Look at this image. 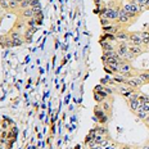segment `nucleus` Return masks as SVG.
I'll return each mask as SVG.
<instances>
[{"mask_svg": "<svg viewBox=\"0 0 149 149\" xmlns=\"http://www.w3.org/2000/svg\"><path fill=\"white\" fill-rule=\"evenodd\" d=\"M95 117H94V120L95 121H98V122H100V123H105L108 121V114H107V112L102 109V107L100 105H97L95 107Z\"/></svg>", "mask_w": 149, "mask_h": 149, "instance_id": "1", "label": "nucleus"}, {"mask_svg": "<svg viewBox=\"0 0 149 149\" xmlns=\"http://www.w3.org/2000/svg\"><path fill=\"white\" fill-rule=\"evenodd\" d=\"M126 85L129 86V88L134 89V90H138V89H140L141 86L144 85V82H143L138 76H135V77H131V79H127L126 80Z\"/></svg>", "mask_w": 149, "mask_h": 149, "instance_id": "2", "label": "nucleus"}, {"mask_svg": "<svg viewBox=\"0 0 149 149\" xmlns=\"http://www.w3.org/2000/svg\"><path fill=\"white\" fill-rule=\"evenodd\" d=\"M129 42L130 45H134V46H141V35L140 32H131L129 35Z\"/></svg>", "mask_w": 149, "mask_h": 149, "instance_id": "3", "label": "nucleus"}, {"mask_svg": "<svg viewBox=\"0 0 149 149\" xmlns=\"http://www.w3.org/2000/svg\"><path fill=\"white\" fill-rule=\"evenodd\" d=\"M118 23L120 24H127L130 22V18L127 17V14L125 13V10H123L122 8H120L118 9Z\"/></svg>", "mask_w": 149, "mask_h": 149, "instance_id": "4", "label": "nucleus"}, {"mask_svg": "<svg viewBox=\"0 0 149 149\" xmlns=\"http://www.w3.org/2000/svg\"><path fill=\"white\" fill-rule=\"evenodd\" d=\"M131 71H132L131 64H129V62H125V61H123L122 63L120 64V67H118V73H120V74H123V73H127V72H131Z\"/></svg>", "mask_w": 149, "mask_h": 149, "instance_id": "5", "label": "nucleus"}, {"mask_svg": "<svg viewBox=\"0 0 149 149\" xmlns=\"http://www.w3.org/2000/svg\"><path fill=\"white\" fill-rule=\"evenodd\" d=\"M37 31V27H32V29H27V31L23 33V40L26 42H31V40H32V36L33 33H35Z\"/></svg>", "mask_w": 149, "mask_h": 149, "instance_id": "6", "label": "nucleus"}, {"mask_svg": "<svg viewBox=\"0 0 149 149\" xmlns=\"http://www.w3.org/2000/svg\"><path fill=\"white\" fill-rule=\"evenodd\" d=\"M103 31L105 33H112V35H116L120 31V26L116 24H108V26H103Z\"/></svg>", "mask_w": 149, "mask_h": 149, "instance_id": "7", "label": "nucleus"}, {"mask_svg": "<svg viewBox=\"0 0 149 149\" xmlns=\"http://www.w3.org/2000/svg\"><path fill=\"white\" fill-rule=\"evenodd\" d=\"M21 17L22 18H33V9L32 8H27V9H21Z\"/></svg>", "mask_w": 149, "mask_h": 149, "instance_id": "8", "label": "nucleus"}, {"mask_svg": "<svg viewBox=\"0 0 149 149\" xmlns=\"http://www.w3.org/2000/svg\"><path fill=\"white\" fill-rule=\"evenodd\" d=\"M129 32H126V31H118V32L116 33V39L117 40H121V41H129Z\"/></svg>", "mask_w": 149, "mask_h": 149, "instance_id": "9", "label": "nucleus"}, {"mask_svg": "<svg viewBox=\"0 0 149 149\" xmlns=\"http://www.w3.org/2000/svg\"><path fill=\"white\" fill-rule=\"evenodd\" d=\"M129 52L131 53L134 57H138V55H140L143 53V49L141 46H134V45H130L129 46Z\"/></svg>", "mask_w": 149, "mask_h": 149, "instance_id": "10", "label": "nucleus"}, {"mask_svg": "<svg viewBox=\"0 0 149 149\" xmlns=\"http://www.w3.org/2000/svg\"><path fill=\"white\" fill-rule=\"evenodd\" d=\"M129 107L132 112H136L138 109H140L141 104H140V102H139V99L138 100H129Z\"/></svg>", "mask_w": 149, "mask_h": 149, "instance_id": "11", "label": "nucleus"}, {"mask_svg": "<svg viewBox=\"0 0 149 149\" xmlns=\"http://www.w3.org/2000/svg\"><path fill=\"white\" fill-rule=\"evenodd\" d=\"M100 45L102 48H103V52L104 50H116V46L112 45V41H100Z\"/></svg>", "mask_w": 149, "mask_h": 149, "instance_id": "12", "label": "nucleus"}, {"mask_svg": "<svg viewBox=\"0 0 149 149\" xmlns=\"http://www.w3.org/2000/svg\"><path fill=\"white\" fill-rule=\"evenodd\" d=\"M103 61L107 59V58H113V57H118L117 55V52L116 50H104L103 52Z\"/></svg>", "mask_w": 149, "mask_h": 149, "instance_id": "13", "label": "nucleus"}, {"mask_svg": "<svg viewBox=\"0 0 149 149\" xmlns=\"http://www.w3.org/2000/svg\"><path fill=\"white\" fill-rule=\"evenodd\" d=\"M141 35V42L144 46H148L149 45V32L145 31V32H140Z\"/></svg>", "mask_w": 149, "mask_h": 149, "instance_id": "14", "label": "nucleus"}, {"mask_svg": "<svg viewBox=\"0 0 149 149\" xmlns=\"http://www.w3.org/2000/svg\"><path fill=\"white\" fill-rule=\"evenodd\" d=\"M134 113L136 114V116H138V118H139V120H143V121H144V120H145V117L148 116V113H147V112H145V111H143L141 108H140V109H138L136 112H134Z\"/></svg>", "mask_w": 149, "mask_h": 149, "instance_id": "15", "label": "nucleus"}, {"mask_svg": "<svg viewBox=\"0 0 149 149\" xmlns=\"http://www.w3.org/2000/svg\"><path fill=\"white\" fill-rule=\"evenodd\" d=\"M8 4H9V9H13V10H17L19 8V3L17 0H8Z\"/></svg>", "mask_w": 149, "mask_h": 149, "instance_id": "16", "label": "nucleus"}, {"mask_svg": "<svg viewBox=\"0 0 149 149\" xmlns=\"http://www.w3.org/2000/svg\"><path fill=\"white\" fill-rule=\"evenodd\" d=\"M9 37H10L12 40H14V39H22V33H21V31L14 30V31H12V32H10Z\"/></svg>", "mask_w": 149, "mask_h": 149, "instance_id": "17", "label": "nucleus"}, {"mask_svg": "<svg viewBox=\"0 0 149 149\" xmlns=\"http://www.w3.org/2000/svg\"><path fill=\"white\" fill-rule=\"evenodd\" d=\"M94 99L98 102V103H102V102L105 100L107 98H105L104 95L102 94V93H94Z\"/></svg>", "mask_w": 149, "mask_h": 149, "instance_id": "18", "label": "nucleus"}, {"mask_svg": "<svg viewBox=\"0 0 149 149\" xmlns=\"http://www.w3.org/2000/svg\"><path fill=\"white\" fill-rule=\"evenodd\" d=\"M102 107V109L105 111V112H108V111H111V102H102L100 104H99Z\"/></svg>", "mask_w": 149, "mask_h": 149, "instance_id": "19", "label": "nucleus"}, {"mask_svg": "<svg viewBox=\"0 0 149 149\" xmlns=\"http://www.w3.org/2000/svg\"><path fill=\"white\" fill-rule=\"evenodd\" d=\"M31 8V0H23L22 3H19V9H27Z\"/></svg>", "mask_w": 149, "mask_h": 149, "instance_id": "20", "label": "nucleus"}, {"mask_svg": "<svg viewBox=\"0 0 149 149\" xmlns=\"http://www.w3.org/2000/svg\"><path fill=\"white\" fill-rule=\"evenodd\" d=\"M31 8L32 9H41L40 0H31Z\"/></svg>", "mask_w": 149, "mask_h": 149, "instance_id": "21", "label": "nucleus"}, {"mask_svg": "<svg viewBox=\"0 0 149 149\" xmlns=\"http://www.w3.org/2000/svg\"><path fill=\"white\" fill-rule=\"evenodd\" d=\"M23 42H24L23 39H14L13 40V46H21V45H23Z\"/></svg>", "mask_w": 149, "mask_h": 149, "instance_id": "22", "label": "nucleus"}, {"mask_svg": "<svg viewBox=\"0 0 149 149\" xmlns=\"http://www.w3.org/2000/svg\"><path fill=\"white\" fill-rule=\"evenodd\" d=\"M35 24H36V19H35V18H30V19L27 21V26H29V29L35 27Z\"/></svg>", "mask_w": 149, "mask_h": 149, "instance_id": "23", "label": "nucleus"}, {"mask_svg": "<svg viewBox=\"0 0 149 149\" xmlns=\"http://www.w3.org/2000/svg\"><path fill=\"white\" fill-rule=\"evenodd\" d=\"M0 7H1L3 9H9V4H8V0H0Z\"/></svg>", "mask_w": 149, "mask_h": 149, "instance_id": "24", "label": "nucleus"}, {"mask_svg": "<svg viewBox=\"0 0 149 149\" xmlns=\"http://www.w3.org/2000/svg\"><path fill=\"white\" fill-rule=\"evenodd\" d=\"M138 99H139V94H138V93H135V91H134L131 95H130L129 98H127V100H138Z\"/></svg>", "mask_w": 149, "mask_h": 149, "instance_id": "25", "label": "nucleus"}, {"mask_svg": "<svg viewBox=\"0 0 149 149\" xmlns=\"http://www.w3.org/2000/svg\"><path fill=\"white\" fill-rule=\"evenodd\" d=\"M100 22H102L103 26H108V24H109V19L105 18V17H100Z\"/></svg>", "mask_w": 149, "mask_h": 149, "instance_id": "26", "label": "nucleus"}, {"mask_svg": "<svg viewBox=\"0 0 149 149\" xmlns=\"http://www.w3.org/2000/svg\"><path fill=\"white\" fill-rule=\"evenodd\" d=\"M22 27H23V23L22 22H17V24H15V29H17V31H19Z\"/></svg>", "mask_w": 149, "mask_h": 149, "instance_id": "27", "label": "nucleus"}, {"mask_svg": "<svg viewBox=\"0 0 149 149\" xmlns=\"http://www.w3.org/2000/svg\"><path fill=\"white\" fill-rule=\"evenodd\" d=\"M144 122H145V125H147L149 127V113H148V116L145 117V120H144Z\"/></svg>", "mask_w": 149, "mask_h": 149, "instance_id": "28", "label": "nucleus"}, {"mask_svg": "<svg viewBox=\"0 0 149 149\" xmlns=\"http://www.w3.org/2000/svg\"><path fill=\"white\" fill-rule=\"evenodd\" d=\"M1 127H3L4 130H7V129H8V123H7V122H3V123H1Z\"/></svg>", "mask_w": 149, "mask_h": 149, "instance_id": "29", "label": "nucleus"}, {"mask_svg": "<svg viewBox=\"0 0 149 149\" xmlns=\"http://www.w3.org/2000/svg\"><path fill=\"white\" fill-rule=\"evenodd\" d=\"M5 147H7V145H5V144H3V143H0V149H7Z\"/></svg>", "mask_w": 149, "mask_h": 149, "instance_id": "30", "label": "nucleus"}, {"mask_svg": "<svg viewBox=\"0 0 149 149\" xmlns=\"http://www.w3.org/2000/svg\"><path fill=\"white\" fill-rule=\"evenodd\" d=\"M122 149H134L132 147H127V145H125V147H122Z\"/></svg>", "mask_w": 149, "mask_h": 149, "instance_id": "31", "label": "nucleus"}, {"mask_svg": "<svg viewBox=\"0 0 149 149\" xmlns=\"http://www.w3.org/2000/svg\"><path fill=\"white\" fill-rule=\"evenodd\" d=\"M95 4H97V5H100V0H95Z\"/></svg>", "mask_w": 149, "mask_h": 149, "instance_id": "32", "label": "nucleus"}, {"mask_svg": "<svg viewBox=\"0 0 149 149\" xmlns=\"http://www.w3.org/2000/svg\"><path fill=\"white\" fill-rule=\"evenodd\" d=\"M145 5H147V9H149V0H147V3H145Z\"/></svg>", "mask_w": 149, "mask_h": 149, "instance_id": "33", "label": "nucleus"}, {"mask_svg": "<svg viewBox=\"0 0 149 149\" xmlns=\"http://www.w3.org/2000/svg\"><path fill=\"white\" fill-rule=\"evenodd\" d=\"M141 149H149V144H148V145H144V147H143Z\"/></svg>", "mask_w": 149, "mask_h": 149, "instance_id": "34", "label": "nucleus"}, {"mask_svg": "<svg viewBox=\"0 0 149 149\" xmlns=\"http://www.w3.org/2000/svg\"><path fill=\"white\" fill-rule=\"evenodd\" d=\"M76 149H81V145H76Z\"/></svg>", "mask_w": 149, "mask_h": 149, "instance_id": "35", "label": "nucleus"}, {"mask_svg": "<svg viewBox=\"0 0 149 149\" xmlns=\"http://www.w3.org/2000/svg\"><path fill=\"white\" fill-rule=\"evenodd\" d=\"M148 49H149V45H148Z\"/></svg>", "mask_w": 149, "mask_h": 149, "instance_id": "36", "label": "nucleus"}]
</instances>
